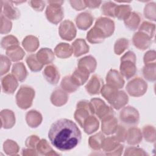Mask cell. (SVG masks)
Segmentation results:
<instances>
[{
  "instance_id": "cell-1",
  "label": "cell",
  "mask_w": 156,
  "mask_h": 156,
  "mask_svg": "<svg viewBox=\"0 0 156 156\" xmlns=\"http://www.w3.org/2000/svg\"><path fill=\"white\" fill-rule=\"evenodd\" d=\"M81 132L77 126L71 120L60 119L51 126L48 138L57 149L69 151L76 147L81 140Z\"/></svg>"
},
{
  "instance_id": "cell-2",
  "label": "cell",
  "mask_w": 156,
  "mask_h": 156,
  "mask_svg": "<svg viewBox=\"0 0 156 156\" xmlns=\"http://www.w3.org/2000/svg\"><path fill=\"white\" fill-rule=\"evenodd\" d=\"M135 62V55L132 51H128L121 58V74L127 79L133 77L136 73Z\"/></svg>"
},
{
  "instance_id": "cell-3",
  "label": "cell",
  "mask_w": 156,
  "mask_h": 156,
  "mask_svg": "<svg viewBox=\"0 0 156 156\" xmlns=\"http://www.w3.org/2000/svg\"><path fill=\"white\" fill-rule=\"evenodd\" d=\"M35 96L34 90L30 87L22 86L16 95V101L18 106L22 109L30 107Z\"/></svg>"
},
{
  "instance_id": "cell-4",
  "label": "cell",
  "mask_w": 156,
  "mask_h": 156,
  "mask_svg": "<svg viewBox=\"0 0 156 156\" xmlns=\"http://www.w3.org/2000/svg\"><path fill=\"white\" fill-rule=\"evenodd\" d=\"M90 103L93 113H95L101 119L104 120L114 116L113 109L107 105L104 101L101 99H92Z\"/></svg>"
},
{
  "instance_id": "cell-5",
  "label": "cell",
  "mask_w": 156,
  "mask_h": 156,
  "mask_svg": "<svg viewBox=\"0 0 156 156\" xmlns=\"http://www.w3.org/2000/svg\"><path fill=\"white\" fill-rule=\"evenodd\" d=\"M51 4L46 11V16L48 21L53 24L58 23L63 18V12L61 7V4L59 3L63 2V1H49Z\"/></svg>"
},
{
  "instance_id": "cell-6",
  "label": "cell",
  "mask_w": 156,
  "mask_h": 156,
  "mask_svg": "<svg viewBox=\"0 0 156 156\" xmlns=\"http://www.w3.org/2000/svg\"><path fill=\"white\" fill-rule=\"evenodd\" d=\"M92 114H93V112L90 102L83 100L77 103V110L74 113V118L82 127L85 120Z\"/></svg>"
},
{
  "instance_id": "cell-7",
  "label": "cell",
  "mask_w": 156,
  "mask_h": 156,
  "mask_svg": "<svg viewBox=\"0 0 156 156\" xmlns=\"http://www.w3.org/2000/svg\"><path fill=\"white\" fill-rule=\"evenodd\" d=\"M118 142L115 136L108 137L106 139H104L101 147L106 152L107 155H121L124 146L120 144Z\"/></svg>"
},
{
  "instance_id": "cell-8",
  "label": "cell",
  "mask_w": 156,
  "mask_h": 156,
  "mask_svg": "<svg viewBox=\"0 0 156 156\" xmlns=\"http://www.w3.org/2000/svg\"><path fill=\"white\" fill-rule=\"evenodd\" d=\"M126 90L130 95L138 97L145 93L147 90V84L141 78L136 77L128 83Z\"/></svg>"
},
{
  "instance_id": "cell-9",
  "label": "cell",
  "mask_w": 156,
  "mask_h": 156,
  "mask_svg": "<svg viewBox=\"0 0 156 156\" xmlns=\"http://www.w3.org/2000/svg\"><path fill=\"white\" fill-rule=\"evenodd\" d=\"M119 118L124 123L130 125L136 124L139 120L138 111L133 107L128 106L124 108L120 112Z\"/></svg>"
},
{
  "instance_id": "cell-10",
  "label": "cell",
  "mask_w": 156,
  "mask_h": 156,
  "mask_svg": "<svg viewBox=\"0 0 156 156\" xmlns=\"http://www.w3.org/2000/svg\"><path fill=\"white\" fill-rule=\"evenodd\" d=\"M58 32L60 37L67 41L72 40L76 35L75 26L69 20H65L61 23Z\"/></svg>"
},
{
  "instance_id": "cell-11",
  "label": "cell",
  "mask_w": 156,
  "mask_h": 156,
  "mask_svg": "<svg viewBox=\"0 0 156 156\" xmlns=\"http://www.w3.org/2000/svg\"><path fill=\"white\" fill-rule=\"evenodd\" d=\"M94 26L99 29L104 33L105 37L111 36L115 29L114 22L107 18H99L96 21Z\"/></svg>"
},
{
  "instance_id": "cell-12",
  "label": "cell",
  "mask_w": 156,
  "mask_h": 156,
  "mask_svg": "<svg viewBox=\"0 0 156 156\" xmlns=\"http://www.w3.org/2000/svg\"><path fill=\"white\" fill-rule=\"evenodd\" d=\"M107 85L116 88H121L124 85V80L122 77L115 69H111L109 71L106 77Z\"/></svg>"
},
{
  "instance_id": "cell-13",
  "label": "cell",
  "mask_w": 156,
  "mask_h": 156,
  "mask_svg": "<svg viewBox=\"0 0 156 156\" xmlns=\"http://www.w3.org/2000/svg\"><path fill=\"white\" fill-rule=\"evenodd\" d=\"M18 82L13 75L7 74L1 79V86L3 92L13 94L18 87Z\"/></svg>"
},
{
  "instance_id": "cell-14",
  "label": "cell",
  "mask_w": 156,
  "mask_h": 156,
  "mask_svg": "<svg viewBox=\"0 0 156 156\" xmlns=\"http://www.w3.org/2000/svg\"><path fill=\"white\" fill-rule=\"evenodd\" d=\"M1 14L9 20H16L20 15V12L10 2L4 1H1Z\"/></svg>"
},
{
  "instance_id": "cell-15",
  "label": "cell",
  "mask_w": 156,
  "mask_h": 156,
  "mask_svg": "<svg viewBox=\"0 0 156 156\" xmlns=\"http://www.w3.org/2000/svg\"><path fill=\"white\" fill-rule=\"evenodd\" d=\"M103 87V80L97 75H93L87 84L85 88L90 94H97Z\"/></svg>"
},
{
  "instance_id": "cell-16",
  "label": "cell",
  "mask_w": 156,
  "mask_h": 156,
  "mask_svg": "<svg viewBox=\"0 0 156 156\" xmlns=\"http://www.w3.org/2000/svg\"><path fill=\"white\" fill-rule=\"evenodd\" d=\"M133 44L140 49H145L151 44V38L146 34L141 32L135 33L133 37Z\"/></svg>"
},
{
  "instance_id": "cell-17",
  "label": "cell",
  "mask_w": 156,
  "mask_h": 156,
  "mask_svg": "<svg viewBox=\"0 0 156 156\" xmlns=\"http://www.w3.org/2000/svg\"><path fill=\"white\" fill-rule=\"evenodd\" d=\"M43 76L46 80L52 85L57 84L60 78L59 72L55 66L53 65H50L44 68Z\"/></svg>"
},
{
  "instance_id": "cell-18",
  "label": "cell",
  "mask_w": 156,
  "mask_h": 156,
  "mask_svg": "<svg viewBox=\"0 0 156 156\" xmlns=\"http://www.w3.org/2000/svg\"><path fill=\"white\" fill-rule=\"evenodd\" d=\"M93 17L89 12H83L78 15L76 19L77 26L81 30H87L92 24Z\"/></svg>"
},
{
  "instance_id": "cell-19",
  "label": "cell",
  "mask_w": 156,
  "mask_h": 156,
  "mask_svg": "<svg viewBox=\"0 0 156 156\" xmlns=\"http://www.w3.org/2000/svg\"><path fill=\"white\" fill-rule=\"evenodd\" d=\"M90 75L89 71L84 68L78 67L75 69L71 78L73 80L79 87L83 85L88 80Z\"/></svg>"
},
{
  "instance_id": "cell-20",
  "label": "cell",
  "mask_w": 156,
  "mask_h": 156,
  "mask_svg": "<svg viewBox=\"0 0 156 156\" xmlns=\"http://www.w3.org/2000/svg\"><path fill=\"white\" fill-rule=\"evenodd\" d=\"M1 127L4 129H9L13 126L15 122V118L12 111L4 110L1 112Z\"/></svg>"
},
{
  "instance_id": "cell-21",
  "label": "cell",
  "mask_w": 156,
  "mask_h": 156,
  "mask_svg": "<svg viewBox=\"0 0 156 156\" xmlns=\"http://www.w3.org/2000/svg\"><path fill=\"white\" fill-rule=\"evenodd\" d=\"M102 121V130L104 133L110 135L116 131L118 127V120L114 116Z\"/></svg>"
},
{
  "instance_id": "cell-22",
  "label": "cell",
  "mask_w": 156,
  "mask_h": 156,
  "mask_svg": "<svg viewBox=\"0 0 156 156\" xmlns=\"http://www.w3.org/2000/svg\"><path fill=\"white\" fill-rule=\"evenodd\" d=\"M105 38L104 33L98 27L94 26L87 33V38L88 41L93 44L102 43Z\"/></svg>"
},
{
  "instance_id": "cell-23",
  "label": "cell",
  "mask_w": 156,
  "mask_h": 156,
  "mask_svg": "<svg viewBox=\"0 0 156 156\" xmlns=\"http://www.w3.org/2000/svg\"><path fill=\"white\" fill-rule=\"evenodd\" d=\"M129 98L123 91H118L113 98L109 102L115 108L118 110L124 106L128 102Z\"/></svg>"
},
{
  "instance_id": "cell-24",
  "label": "cell",
  "mask_w": 156,
  "mask_h": 156,
  "mask_svg": "<svg viewBox=\"0 0 156 156\" xmlns=\"http://www.w3.org/2000/svg\"><path fill=\"white\" fill-rule=\"evenodd\" d=\"M74 55L75 57H79L89 51V46L83 39L76 40L72 44Z\"/></svg>"
},
{
  "instance_id": "cell-25",
  "label": "cell",
  "mask_w": 156,
  "mask_h": 156,
  "mask_svg": "<svg viewBox=\"0 0 156 156\" xmlns=\"http://www.w3.org/2000/svg\"><path fill=\"white\" fill-rule=\"evenodd\" d=\"M36 55L39 62L43 65L51 63L54 60V53L49 48H41Z\"/></svg>"
},
{
  "instance_id": "cell-26",
  "label": "cell",
  "mask_w": 156,
  "mask_h": 156,
  "mask_svg": "<svg viewBox=\"0 0 156 156\" xmlns=\"http://www.w3.org/2000/svg\"><path fill=\"white\" fill-rule=\"evenodd\" d=\"M67 94L61 89H56L52 94L51 101L52 103L56 106L64 105L68 100Z\"/></svg>"
},
{
  "instance_id": "cell-27",
  "label": "cell",
  "mask_w": 156,
  "mask_h": 156,
  "mask_svg": "<svg viewBox=\"0 0 156 156\" xmlns=\"http://www.w3.org/2000/svg\"><path fill=\"white\" fill-rule=\"evenodd\" d=\"M99 121L98 119L92 115L89 116L84 121L82 127L87 134H91L96 131L99 128Z\"/></svg>"
},
{
  "instance_id": "cell-28",
  "label": "cell",
  "mask_w": 156,
  "mask_h": 156,
  "mask_svg": "<svg viewBox=\"0 0 156 156\" xmlns=\"http://www.w3.org/2000/svg\"><path fill=\"white\" fill-rule=\"evenodd\" d=\"M55 54L60 58H68L73 53V49L71 46L67 43H60L54 49Z\"/></svg>"
},
{
  "instance_id": "cell-29",
  "label": "cell",
  "mask_w": 156,
  "mask_h": 156,
  "mask_svg": "<svg viewBox=\"0 0 156 156\" xmlns=\"http://www.w3.org/2000/svg\"><path fill=\"white\" fill-rule=\"evenodd\" d=\"M6 55L12 61L16 62L23 58L25 52L18 45H16L7 49Z\"/></svg>"
},
{
  "instance_id": "cell-30",
  "label": "cell",
  "mask_w": 156,
  "mask_h": 156,
  "mask_svg": "<svg viewBox=\"0 0 156 156\" xmlns=\"http://www.w3.org/2000/svg\"><path fill=\"white\" fill-rule=\"evenodd\" d=\"M26 120L27 124L31 127H37L42 121L41 114L35 110H31L27 113Z\"/></svg>"
},
{
  "instance_id": "cell-31",
  "label": "cell",
  "mask_w": 156,
  "mask_h": 156,
  "mask_svg": "<svg viewBox=\"0 0 156 156\" xmlns=\"http://www.w3.org/2000/svg\"><path fill=\"white\" fill-rule=\"evenodd\" d=\"M78 67H82L87 69L90 73L94 71L96 67V61L95 58L91 56H87L80 58L78 62Z\"/></svg>"
},
{
  "instance_id": "cell-32",
  "label": "cell",
  "mask_w": 156,
  "mask_h": 156,
  "mask_svg": "<svg viewBox=\"0 0 156 156\" xmlns=\"http://www.w3.org/2000/svg\"><path fill=\"white\" fill-rule=\"evenodd\" d=\"M12 73L15 78L21 82L24 80L27 75V72L23 63H16L14 64Z\"/></svg>"
},
{
  "instance_id": "cell-33",
  "label": "cell",
  "mask_w": 156,
  "mask_h": 156,
  "mask_svg": "<svg viewBox=\"0 0 156 156\" xmlns=\"http://www.w3.org/2000/svg\"><path fill=\"white\" fill-rule=\"evenodd\" d=\"M142 135L138 128L133 127L128 130L126 140L129 144H136L141 142Z\"/></svg>"
},
{
  "instance_id": "cell-34",
  "label": "cell",
  "mask_w": 156,
  "mask_h": 156,
  "mask_svg": "<svg viewBox=\"0 0 156 156\" xmlns=\"http://www.w3.org/2000/svg\"><path fill=\"white\" fill-rule=\"evenodd\" d=\"M36 149L38 153L41 155H59L58 153H56L52 147L49 146L48 143L46 140H41L38 143Z\"/></svg>"
},
{
  "instance_id": "cell-35",
  "label": "cell",
  "mask_w": 156,
  "mask_h": 156,
  "mask_svg": "<svg viewBox=\"0 0 156 156\" xmlns=\"http://www.w3.org/2000/svg\"><path fill=\"white\" fill-rule=\"evenodd\" d=\"M23 46L27 52H34L39 46L38 39L32 35L26 37L23 41Z\"/></svg>"
},
{
  "instance_id": "cell-36",
  "label": "cell",
  "mask_w": 156,
  "mask_h": 156,
  "mask_svg": "<svg viewBox=\"0 0 156 156\" xmlns=\"http://www.w3.org/2000/svg\"><path fill=\"white\" fill-rule=\"evenodd\" d=\"M61 87L63 90L69 93H73L77 90L79 86L73 80L71 76H68L62 79Z\"/></svg>"
},
{
  "instance_id": "cell-37",
  "label": "cell",
  "mask_w": 156,
  "mask_h": 156,
  "mask_svg": "<svg viewBox=\"0 0 156 156\" xmlns=\"http://www.w3.org/2000/svg\"><path fill=\"white\" fill-rule=\"evenodd\" d=\"M26 62L30 70L35 72L40 71L43 66V65L39 62L35 54L29 55L26 58Z\"/></svg>"
},
{
  "instance_id": "cell-38",
  "label": "cell",
  "mask_w": 156,
  "mask_h": 156,
  "mask_svg": "<svg viewBox=\"0 0 156 156\" xmlns=\"http://www.w3.org/2000/svg\"><path fill=\"white\" fill-rule=\"evenodd\" d=\"M104 138V135L101 133H98L90 136L88 141L90 147L93 150H99L101 148L102 143Z\"/></svg>"
},
{
  "instance_id": "cell-39",
  "label": "cell",
  "mask_w": 156,
  "mask_h": 156,
  "mask_svg": "<svg viewBox=\"0 0 156 156\" xmlns=\"http://www.w3.org/2000/svg\"><path fill=\"white\" fill-rule=\"evenodd\" d=\"M140 22V17L135 12L130 13V15L124 20L126 26L131 30H135L138 26Z\"/></svg>"
},
{
  "instance_id": "cell-40",
  "label": "cell",
  "mask_w": 156,
  "mask_h": 156,
  "mask_svg": "<svg viewBox=\"0 0 156 156\" xmlns=\"http://www.w3.org/2000/svg\"><path fill=\"white\" fill-rule=\"evenodd\" d=\"M131 8L129 5H119L116 6L115 11V16L119 20H125L131 13Z\"/></svg>"
},
{
  "instance_id": "cell-41",
  "label": "cell",
  "mask_w": 156,
  "mask_h": 156,
  "mask_svg": "<svg viewBox=\"0 0 156 156\" xmlns=\"http://www.w3.org/2000/svg\"><path fill=\"white\" fill-rule=\"evenodd\" d=\"M4 150L7 155H16L19 151V147L14 141L7 140L4 143Z\"/></svg>"
},
{
  "instance_id": "cell-42",
  "label": "cell",
  "mask_w": 156,
  "mask_h": 156,
  "mask_svg": "<svg viewBox=\"0 0 156 156\" xmlns=\"http://www.w3.org/2000/svg\"><path fill=\"white\" fill-rule=\"evenodd\" d=\"M19 42L17 38L13 35H7L2 38L1 40V47L4 49H8L10 47L18 45Z\"/></svg>"
},
{
  "instance_id": "cell-43",
  "label": "cell",
  "mask_w": 156,
  "mask_h": 156,
  "mask_svg": "<svg viewBox=\"0 0 156 156\" xmlns=\"http://www.w3.org/2000/svg\"><path fill=\"white\" fill-rule=\"evenodd\" d=\"M129 46V41L126 38H119L115 44V52L116 54H121Z\"/></svg>"
},
{
  "instance_id": "cell-44",
  "label": "cell",
  "mask_w": 156,
  "mask_h": 156,
  "mask_svg": "<svg viewBox=\"0 0 156 156\" xmlns=\"http://www.w3.org/2000/svg\"><path fill=\"white\" fill-rule=\"evenodd\" d=\"M116 5L112 2H105L102 7V12L107 16L112 17L115 16V11L116 7Z\"/></svg>"
},
{
  "instance_id": "cell-45",
  "label": "cell",
  "mask_w": 156,
  "mask_h": 156,
  "mask_svg": "<svg viewBox=\"0 0 156 156\" xmlns=\"http://www.w3.org/2000/svg\"><path fill=\"white\" fill-rule=\"evenodd\" d=\"M12 22L9 19L5 17L3 15H1V34H7L10 32L12 29Z\"/></svg>"
},
{
  "instance_id": "cell-46",
  "label": "cell",
  "mask_w": 156,
  "mask_h": 156,
  "mask_svg": "<svg viewBox=\"0 0 156 156\" xmlns=\"http://www.w3.org/2000/svg\"><path fill=\"white\" fill-rule=\"evenodd\" d=\"M152 126H147L143 128V134L146 140L149 142H154L155 141V130L152 129Z\"/></svg>"
},
{
  "instance_id": "cell-47",
  "label": "cell",
  "mask_w": 156,
  "mask_h": 156,
  "mask_svg": "<svg viewBox=\"0 0 156 156\" xmlns=\"http://www.w3.org/2000/svg\"><path fill=\"white\" fill-rule=\"evenodd\" d=\"M10 61L9 58L7 57L1 55V75L2 76L3 74L7 73L9 70L10 66Z\"/></svg>"
},
{
  "instance_id": "cell-48",
  "label": "cell",
  "mask_w": 156,
  "mask_h": 156,
  "mask_svg": "<svg viewBox=\"0 0 156 156\" xmlns=\"http://www.w3.org/2000/svg\"><path fill=\"white\" fill-rule=\"evenodd\" d=\"M155 26L153 24H151L148 22H144L141 27H140V31L146 34V35H147L150 38L151 37H152L154 35V29L153 28L152 29V27Z\"/></svg>"
},
{
  "instance_id": "cell-49",
  "label": "cell",
  "mask_w": 156,
  "mask_h": 156,
  "mask_svg": "<svg viewBox=\"0 0 156 156\" xmlns=\"http://www.w3.org/2000/svg\"><path fill=\"white\" fill-rule=\"evenodd\" d=\"M115 132H116V135L114 136L116 138V139L119 142H124V141L126 140L127 133L125 128H124L123 126H119L118 127H117Z\"/></svg>"
},
{
  "instance_id": "cell-50",
  "label": "cell",
  "mask_w": 156,
  "mask_h": 156,
  "mask_svg": "<svg viewBox=\"0 0 156 156\" xmlns=\"http://www.w3.org/2000/svg\"><path fill=\"white\" fill-rule=\"evenodd\" d=\"M147 154L143 151V149L135 147H128L126 149L124 155H145Z\"/></svg>"
},
{
  "instance_id": "cell-51",
  "label": "cell",
  "mask_w": 156,
  "mask_h": 156,
  "mask_svg": "<svg viewBox=\"0 0 156 156\" xmlns=\"http://www.w3.org/2000/svg\"><path fill=\"white\" fill-rule=\"evenodd\" d=\"M40 139L36 135H32L29 137L26 141V146L31 149H35Z\"/></svg>"
},
{
  "instance_id": "cell-52",
  "label": "cell",
  "mask_w": 156,
  "mask_h": 156,
  "mask_svg": "<svg viewBox=\"0 0 156 156\" xmlns=\"http://www.w3.org/2000/svg\"><path fill=\"white\" fill-rule=\"evenodd\" d=\"M30 5L37 11H42L44 7V2L43 1H30Z\"/></svg>"
},
{
  "instance_id": "cell-53",
  "label": "cell",
  "mask_w": 156,
  "mask_h": 156,
  "mask_svg": "<svg viewBox=\"0 0 156 156\" xmlns=\"http://www.w3.org/2000/svg\"><path fill=\"white\" fill-rule=\"evenodd\" d=\"M22 154L23 155H37L38 154L34 149H24Z\"/></svg>"
}]
</instances>
